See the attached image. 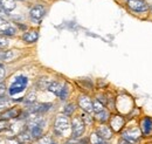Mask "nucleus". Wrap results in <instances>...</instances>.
Instances as JSON below:
<instances>
[{
    "mask_svg": "<svg viewBox=\"0 0 152 144\" xmlns=\"http://www.w3.org/2000/svg\"><path fill=\"white\" fill-rule=\"evenodd\" d=\"M27 84H28V79H27L26 76H23V75L17 76L15 80H14V82H13V83L10 86V88H8V94H10V96H14V95H17V94H19V93H22L23 90L26 89Z\"/></svg>",
    "mask_w": 152,
    "mask_h": 144,
    "instance_id": "nucleus-1",
    "label": "nucleus"
},
{
    "mask_svg": "<svg viewBox=\"0 0 152 144\" xmlns=\"http://www.w3.org/2000/svg\"><path fill=\"white\" fill-rule=\"evenodd\" d=\"M70 126H72V124L69 122L68 116L58 115L56 117V120H55V123H54V132L56 134L57 136H63V134L66 131H68Z\"/></svg>",
    "mask_w": 152,
    "mask_h": 144,
    "instance_id": "nucleus-2",
    "label": "nucleus"
},
{
    "mask_svg": "<svg viewBox=\"0 0 152 144\" xmlns=\"http://www.w3.org/2000/svg\"><path fill=\"white\" fill-rule=\"evenodd\" d=\"M72 137L73 138H80L84 130H86V123L83 122V120L78 116H75L72 120Z\"/></svg>",
    "mask_w": 152,
    "mask_h": 144,
    "instance_id": "nucleus-3",
    "label": "nucleus"
},
{
    "mask_svg": "<svg viewBox=\"0 0 152 144\" xmlns=\"http://www.w3.org/2000/svg\"><path fill=\"white\" fill-rule=\"evenodd\" d=\"M18 32V28L10 21L0 18V34L4 36H14Z\"/></svg>",
    "mask_w": 152,
    "mask_h": 144,
    "instance_id": "nucleus-4",
    "label": "nucleus"
},
{
    "mask_svg": "<svg viewBox=\"0 0 152 144\" xmlns=\"http://www.w3.org/2000/svg\"><path fill=\"white\" fill-rule=\"evenodd\" d=\"M45 15H46V8L43 5H35L29 11V18L35 24H40Z\"/></svg>",
    "mask_w": 152,
    "mask_h": 144,
    "instance_id": "nucleus-5",
    "label": "nucleus"
},
{
    "mask_svg": "<svg viewBox=\"0 0 152 144\" xmlns=\"http://www.w3.org/2000/svg\"><path fill=\"white\" fill-rule=\"evenodd\" d=\"M128 6L134 13H143L149 10V5L145 0H130L128 1Z\"/></svg>",
    "mask_w": 152,
    "mask_h": 144,
    "instance_id": "nucleus-6",
    "label": "nucleus"
},
{
    "mask_svg": "<svg viewBox=\"0 0 152 144\" xmlns=\"http://www.w3.org/2000/svg\"><path fill=\"white\" fill-rule=\"evenodd\" d=\"M122 138L128 141L129 143L131 144H137L139 142V138H140V134L138 131L137 128H133V129H126L123 134H122Z\"/></svg>",
    "mask_w": 152,
    "mask_h": 144,
    "instance_id": "nucleus-7",
    "label": "nucleus"
},
{
    "mask_svg": "<svg viewBox=\"0 0 152 144\" xmlns=\"http://www.w3.org/2000/svg\"><path fill=\"white\" fill-rule=\"evenodd\" d=\"M140 130L142 135L149 137L152 132V118L150 116H144L140 121Z\"/></svg>",
    "mask_w": 152,
    "mask_h": 144,
    "instance_id": "nucleus-8",
    "label": "nucleus"
},
{
    "mask_svg": "<svg viewBox=\"0 0 152 144\" xmlns=\"http://www.w3.org/2000/svg\"><path fill=\"white\" fill-rule=\"evenodd\" d=\"M78 106H80V108L82 109L84 112H88V114H90L94 110L93 109V102H91L90 97L87 96V95L78 96Z\"/></svg>",
    "mask_w": 152,
    "mask_h": 144,
    "instance_id": "nucleus-9",
    "label": "nucleus"
},
{
    "mask_svg": "<svg viewBox=\"0 0 152 144\" xmlns=\"http://www.w3.org/2000/svg\"><path fill=\"white\" fill-rule=\"evenodd\" d=\"M95 132L101 137V138H103L104 141L113 138V135H114V131H113V129L110 128V126H104V124L97 126Z\"/></svg>",
    "mask_w": 152,
    "mask_h": 144,
    "instance_id": "nucleus-10",
    "label": "nucleus"
},
{
    "mask_svg": "<svg viewBox=\"0 0 152 144\" xmlns=\"http://www.w3.org/2000/svg\"><path fill=\"white\" fill-rule=\"evenodd\" d=\"M124 122L125 121H124L123 116H121V115H114L113 117H110V128L113 129V131L118 132L124 126Z\"/></svg>",
    "mask_w": 152,
    "mask_h": 144,
    "instance_id": "nucleus-11",
    "label": "nucleus"
},
{
    "mask_svg": "<svg viewBox=\"0 0 152 144\" xmlns=\"http://www.w3.org/2000/svg\"><path fill=\"white\" fill-rule=\"evenodd\" d=\"M27 130L32 135L33 140H40L41 137H43V129H42V126L33 124V123H28L27 124Z\"/></svg>",
    "mask_w": 152,
    "mask_h": 144,
    "instance_id": "nucleus-12",
    "label": "nucleus"
},
{
    "mask_svg": "<svg viewBox=\"0 0 152 144\" xmlns=\"http://www.w3.org/2000/svg\"><path fill=\"white\" fill-rule=\"evenodd\" d=\"M39 39V32L38 31H28V32H25L22 34V40L27 43H33V42H37Z\"/></svg>",
    "mask_w": 152,
    "mask_h": 144,
    "instance_id": "nucleus-13",
    "label": "nucleus"
},
{
    "mask_svg": "<svg viewBox=\"0 0 152 144\" xmlns=\"http://www.w3.org/2000/svg\"><path fill=\"white\" fill-rule=\"evenodd\" d=\"M20 111L19 109L17 108H10L7 109L6 111H4L1 115H0V117H1V120H10V118H18V116L20 115Z\"/></svg>",
    "mask_w": 152,
    "mask_h": 144,
    "instance_id": "nucleus-14",
    "label": "nucleus"
},
{
    "mask_svg": "<svg viewBox=\"0 0 152 144\" xmlns=\"http://www.w3.org/2000/svg\"><path fill=\"white\" fill-rule=\"evenodd\" d=\"M19 56V53H17L15 51H1L0 52V60L1 61H12L15 57Z\"/></svg>",
    "mask_w": 152,
    "mask_h": 144,
    "instance_id": "nucleus-15",
    "label": "nucleus"
},
{
    "mask_svg": "<svg viewBox=\"0 0 152 144\" xmlns=\"http://www.w3.org/2000/svg\"><path fill=\"white\" fill-rule=\"evenodd\" d=\"M0 6L7 12V13H10V12H12L14 8H15V2H14V0H0Z\"/></svg>",
    "mask_w": 152,
    "mask_h": 144,
    "instance_id": "nucleus-16",
    "label": "nucleus"
},
{
    "mask_svg": "<svg viewBox=\"0 0 152 144\" xmlns=\"http://www.w3.org/2000/svg\"><path fill=\"white\" fill-rule=\"evenodd\" d=\"M62 88H63V86H62L60 82H57V81H52V82L49 83V86H48L47 90L52 91L53 94H55L56 96H58V94L61 93Z\"/></svg>",
    "mask_w": 152,
    "mask_h": 144,
    "instance_id": "nucleus-17",
    "label": "nucleus"
},
{
    "mask_svg": "<svg viewBox=\"0 0 152 144\" xmlns=\"http://www.w3.org/2000/svg\"><path fill=\"white\" fill-rule=\"evenodd\" d=\"M96 120L99 121L101 123H107L109 120H110V112L108 110H102L101 112H97L96 114Z\"/></svg>",
    "mask_w": 152,
    "mask_h": 144,
    "instance_id": "nucleus-18",
    "label": "nucleus"
},
{
    "mask_svg": "<svg viewBox=\"0 0 152 144\" xmlns=\"http://www.w3.org/2000/svg\"><path fill=\"white\" fill-rule=\"evenodd\" d=\"M32 140H33V137H32V135L29 134V131L26 129L25 131H22V132H20L19 134V141L20 143L25 144V143H29V142H32Z\"/></svg>",
    "mask_w": 152,
    "mask_h": 144,
    "instance_id": "nucleus-19",
    "label": "nucleus"
},
{
    "mask_svg": "<svg viewBox=\"0 0 152 144\" xmlns=\"http://www.w3.org/2000/svg\"><path fill=\"white\" fill-rule=\"evenodd\" d=\"M35 101H37V95H35V93L34 91H32V93H29L25 98H23V103L26 104V106H33V104H35Z\"/></svg>",
    "mask_w": 152,
    "mask_h": 144,
    "instance_id": "nucleus-20",
    "label": "nucleus"
},
{
    "mask_svg": "<svg viewBox=\"0 0 152 144\" xmlns=\"http://www.w3.org/2000/svg\"><path fill=\"white\" fill-rule=\"evenodd\" d=\"M10 104H11V101L8 98H6L5 96H0V114L6 111L7 109H10L8 108Z\"/></svg>",
    "mask_w": 152,
    "mask_h": 144,
    "instance_id": "nucleus-21",
    "label": "nucleus"
},
{
    "mask_svg": "<svg viewBox=\"0 0 152 144\" xmlns=\"http://www.w3.org/2000/svg\"><path fill=\"white\" fill-rule=\"evenodd\" d=\"M68 95H69V88H68V84H64L63 86V88L61 90V93L58 94V98L61 100V101H66L67 100V97H68Z\"/></svg>",
    "mask_w": 152,
    "mask_h": 144,
    "instance_id": "nucleus-22",
    "label": "nucleus"
},
{
    "mask_svg": "<svg viewBox=\"0 0 152 144\" xmlns=\"http://www.w3.org/2000/svg\"><path fill=\"white\" fill-rule=\"evenodd\" d=\"M74 111H75V106H74L73 103H69V104H67V106L63 108V114H64L66 116H72V115L74 114Z\"/></svg>",
    "mask_w": 152,
    "mask_h": 144,
    "instance_id": "nucleus-23",
    "label": "nucleus"
},
{
    "mask_svg": "<svg viewBox=\"0 0 152 144\" xmlns=\"http://www.w3.org/2000/svg\"><path fill=\"white\" fill-rule=\"evenodd\" d=\"M90 143L91 144H104V140L103 138H101L96 132H94L91 136H90Z\"/></svg>",
    "mask_w": 152,
    "mask_h": 144,
    "instance_id": "nucleus-24",
    "label": "nucleus"
},
{
    "mask_svg": "<svg viewBox=\"0 0 152 144\" xmlns=\"http://www.w3.org/2000/svg\"><path fill=\"white\" fill-rule=\"evenodd\" d=\"M81 118H82V120H83V122H84L86 124H88V126H93V123H94V120L90 117V115H89L88 112H84V111H83V114H82Z\"/></svg>",
    "mask_w": 152,
    "mask_h": 144,
    "instance_id": "nucleus-25",
    "label": "nucleus"
},
{
    "mask_svg": "<svg viewBox=\"0 0 152 144\" xmlns=\"http://www.w3.org/2000/svg\"><path fill=\"white\" fill-rule=\"evenodd\" d=\"M93 109H94V111H95L96 114H97V112H101L102 110H104L103 103H101L98 100H96V101L93 102Z\"/></svg>",
    "mask_w": 152,
    "mask_h": 144,
    "instance_id": "nucleus-26",
    "label": "nucleus"
},
{
    "mask_svg": "<svg viewBox=\"0 0 152 144\" xmlns=\"http://www.w3.org/2000/svg\"><path fill=\"white\" fill-rule=\"evenodd\" d=\"M39 144H55L50 136H43L39 140Z\"/></svg>",
    "mask_w": 152,
    "mask_h": 144,
    "instance_id": "nucleus-27",
    "label": "nucleus"
},
{
    "mask_svg": "<svg viewBox=\"0 0 152 144\" xmlns=\"http://www.w3.org/2000/svg\"><path fill=\"white\" fill-rule=\"evenodd\" d=\"M7 46H8V41H7V39H6L4 35L0 34V49L6 48Z\"/></svg>",
    "mask_w": 152,
    "mask_h": 144,
    "instance_id": "nucleus-28",
    "label": "nucleus"
},
{
    "mask_svg": "<svg viewBox=\"0 0 152 144\" xmlns=\"http://www.w3.org/2000/svg\"><path fill=\"white\" fill-rule=\"evenodd\" d=\"M10 129V124L6 120H0V132L4 131V130H7Z\"/></svg>",
    "mask_w": 152,
    "mask_h": 144,
    "instance_id": "nucleus-29",
    "label": "nucleus"
},
{
    "mask_svg": "<svg viewBox=\"0 0 152 144\" xmlns=\"http://www.w3.org/2000/svg\"><path fill=\"white\" fill-rule=\"evenodd\" d=\"M4 76H5V67L0 63V81L1 79H4Z\"/></svg>",
    "mask_w": 152,
    "mask_h": 144,
    "instance_id": "nucleus-30",
    "label": "nucleus"
},
{
    "mask_svg": "<svg viewBox=\"0 0 152 144\" xmlns=\"http://www.w3.org/2000/svg\"><path fill=\"white\" fill-rule=\"evenodd\" d=\"M2 14H5V15H10V13H7V12H6L1 6H0V18H1V15H2Z\"/></svg>",
    "mask_w": 152,
    "mask_h": 144,
    "instance_id": "nucleus-31",
    "label": "nucleus"
},
{
    "mask_svg": "<svg viewBox=\"0 0 152 144\" xmlns=\"http://www.w3.org/2000/svg\"><path fill=\"white\" fill-rule=\"evenodd\" d=\"M119 144H131V143H129L128 141H125V140H123V138H122V141H121V143Z\"/></svg>",
    "mask_w": 152,
    "mask_h": 144,
    "instance_id": "nucleus-32",
    "label": "nucleus"
},
{
    "mask_svg": "<svg viewBox=\"0 0 152 144\" xmlns=\"http://www.w3.org/2000/svg\"><path fill=\"white\" fill-rule=\"evenodd\" d=\"M128 1H130V0H128Z\"/></svg>",
    "mask_w": 152,
    "mask_h": 144,
    "instance_id": "nucleus-33",
    "label": "nucleus"
},
{
    "mask_svg": "<svg viewBox=\"0 0 152 144\" xmlns=\"http://www.w3.org/2000/svg\"><path fill=\"white\" fill-rule=\"evenodd\" d=\"M38 144H39V143H38Z\"/></svg>",
    "mask_w": 152,
    "mask_h": 144,
    "instance_id": "nucleus-34",
    "label": "nucleus"
}]
</instances>
